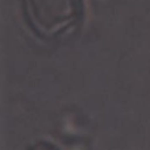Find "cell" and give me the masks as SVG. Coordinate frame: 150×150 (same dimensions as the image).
<instances>
[{"label": "cell", "mask_w": 150, "mask_h": 150, "mask_svg": "<svg viewBox=\"0 0 150 150\" xmlns=\"http://www.w3.org/2000/svg\"><path fill=\"white\" fill-rule=\"evenodd\" d=\"M32 29L41 38H56L75 26L83 12L82 0H23Z\"/></svg>", "instance_id": "cell-1"}]
</instances>
